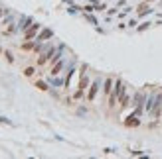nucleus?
I'll list each match as a JSON object with an SVG mask.
<instances>
[{"label": "nucleus", "mask_w": 162, "mask_h": 159, "mask_svg": "<svg viewBox=\"0 0 162 159\" xmlns=\"http://www.w3.org/2000/svg\"><path fill=\"white\" fill-rule=\"evenodd\" d=\"M87 83H89V77H87V65H81V73H79V89L75 90V98H81L83 96V92H85L87 89Z\"/></svg>", "instance_id": "1"}, {"label": "nucleus", "mask_w": 162, "mask_h": 159, "mask_svg": "<svg viewBox=\"0 0 162 159\" xmlns=\"http://www.w3.org/2000/svg\"><path fill=\"white\" fill-rule=\"evenodd\" d=\"M99 87H101V79H95L93 81V84H91V89H89V92H87V100H95V96H97V92H99Z\"/></svg>", "instance_id": "2"}, {"label": "nucleus", "mask_w": 162, "mask_h": 159, "mask_svg": "<svg viewBox=\"0 0 162 159\" xmlns=\"http://www.w3.org/2000/svg\"><path fill=\"white\" fill-rule=\"evenodd\" d=\"M40 28H42V26H40V24H32V26H30V28L26 30V33H24V38H26V39H34V35H36V33L40 32Z\"/></svg>", "instance_id": "3"}, {"label": "nucleus", "mask_w": 162, "mask_h": 159, "mask_svg": "<svg viewBox=\"0 0 162 159\" xmlns=\"http://www.w3.org/2000/svg\"><path fill=\"white\" fill-rule=\"evenodd\" d=\"M52 35H53V32H52V30H50V28H46V30H42V32H40L38 33V35H36V41H46V39H50V38H52Z\"/></svg>", "instance_id": "4"}, {"label": "nucleus", "mask_w": 162, "mask_h": 159, "mask_svg": "<svg viewBox=\"0 0 162 159\" xmlns=\"http://www.w3.org/2000/svg\"><path fill=\"white\" fill-rule=\"evenodd\" d=\"M32 24H34V20L30 18V16H24V18L20 20V24H18V28H20V30H24V32H26V30H28L30 26H32Z\"/></svg>", "instance_id": "5"}, {"label": "nucleus", "mask_w": 162, "mask_h": 159, "mask_svg": "<svg viewBox=\"0 0 162 159\" xmlns=\"http://www.w3.org/2000/svg\"><path fill=\"white\" fill-rule=\"evenodd\" d=\"M113 90V79H105V84H103V92L105 94H111Z\"/></svg>", "instance_id": "6"}, {"label": "nucleus", "mask_w": 162, "mask_h": 159, "mask_svg": "<svg viewBox=\"0 0 162 159\" xmlns=\"http://www.w3.org/2000/svg\"><path fill=\"white\" fill-rule=\"evenodd\" d=\"M62 69H63V61H56V65L52 67V75H59Z\"/></svg>", "instance_id": "7"}, {"label": "nucleus", "mask_w": 162, "mask_h": 159, "mask_svg": "<svg viewBox=\"0 0 162 159\" xmlns=\"http://www.w3.org/2000/svg\"><path fill=\"white\" fill-rule=\"evenodd\" d=\"M124 126H138L136 116H129V118H127V122H124Z\"/></svg>", "instance_id": "8"}, {"label": "nucleus", "mask_w": 162, "mask_h": 159, "mask_svg": "<svg viewBox=\"0 0 162 159\" xmlns=\"http://www.w3.org/2000/svg\"><path fill=\"white\" fill-rule=\"evenodd\" d=\"M36 87H38L40 90H50V87H48L46 81H36Z\"/></svg>", "instance_id": "9"}, {"label": "nucleus", "mask_w": 162, "mask_h": 159, "mask_svg": "<svg viewBox=\"0 0 162 159\" xmlns=\"http://www.w3.org/2000/svg\"><path fill=\"white\" fill-rule=\"evenodd\" d=\"M34 73H36V69H34V67H26V69H24V75H26V77H32Z\"/></svg>", "instance_id": "10"}, {"label": "nucleus", "mask_w": 162, "mask_h": 159, "mask_svg": "<svg viewBox=\"0 0 162 159\" xmlns=\"http://www.w3.org/2000/svg\"><path fill=\"white\" fill-rule=\"evenodd\" d=\"M4 57H6V61H8V63H14V55H12L10 51H4Z\"/></svg>", "instance_id": "11"}, {"label": "nucleus", "mask_w": 162, "mask_h": 159, "mask_svg": "<svg viewBox=\"0 0 162 159\" xmlns=\"http://www.w3.org/2000/svg\"><path fill=\"white\" fill-rule=\"evenodd\" d=\"M0 124H6V126H12V122H10L8 118H4V116H0Z\"/></svg>", "instance_id": "12"}, {"label": "nucleus", "mask_w": 162, "mask_h": 159, "mask_svg": "<svg viewBox=\"0 0 162 159\" xmlns=\"http://www.w3.org/2000/svg\"><path fill=\"white\" fill-rule=\"evenodd\" d=\"M2 14H4V8H0V16H2Z\"/></svg>", "instance_id": "13"}]
</instances>
